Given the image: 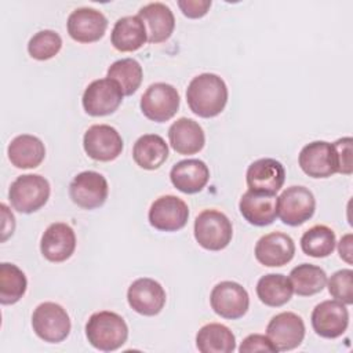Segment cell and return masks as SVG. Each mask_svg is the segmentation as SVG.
Listing matches in <instances>:
<instances>
[{
	"instance_id": "26",
	"label": "cell",
	"mask_w": 353,
	"mask_h": 353,
	"mask_svg": "<svg viewBox=\"0 0 353 353\" xmlns=\"http://www.w3.org/2000/svg\"><path fill=\"white\" fill-rule=\"evenodd\" d=\"M7 154L11 164L17 168H36L46 157V146L40 138L30 134H21L10 142Z\"/></svg>"
},
{
	"instance_id": "38",
	"label": "cell",
	"mask_w": 353,
	"mask_h": 353,
	"mask_svg": "<svg viewBox=\"0 0 353 353\" xmlns=\"http://www.w3.org/2000/svg\"><path fill=\"white\" fill-rule=\"evenodd\" d=\"M178 7L185 17L197 19L208 12L211 7V0H179Z\"/></svg>"
},
{
	"instance_id": "19",
	"label": "cell",
	"mask_w": 353,
	"mask_h": 353,
	"mask_svg": "<svg viewBox=\"0 0 353 353\" xmlns=\"http://www.w3.org/2000/svg\"><path fill=\"white\" fill-rule=\"evenodd\" d=\"M254 254L261 265L279 268L291 262L295 254V244L291 236L283 232H272L256 241Z\"/></svg>"
},
{
	"instance_id": "7",
	"label": "cell",
	"mask_w": 353,
	"mask_h": 353,
	"mask_svg": "<svg viewBox=\"0 0 353 353\" xmlns=\"http://www.w3.org/2000/svg\"><path fill=\"white\" fill-rule=\"evenodd\" d=\"M316 210V199L305 186H290L277 197V216L288 226L309 221Z\"/></svg>"
},
{
	"instance_id": "10",
	"label": "cell",
	"mask_w": 353,
	"mask_h": 353,
	"mask_svg": "<svg viewBox=\"0 0 353 353\" xmlns=\"http://www.w3.org/2000/svg\"><path fill=\"white\" fill-rule=\"evenodd\" d=\"M210 303L218 316L228 320H237L247 313L250 296L241 284L236 281H221L212 288Z\"/></svg>"
},
{
	"instance_id": "39",
	"label": "cell",
	"mask_w": 353,
	"mask_h": 353,
	"mask_svg": "<svg viewBox=\"0 0 353 353\" xmlns=\"http://www.w3.org/2000/svg\"><path fill=\"white\" fill-rule=\"evenodd\" d=\"M0 208H1V219H3V222H1V241H6L14 233L15 218L4 203L0 204Z\"/></svg>"
},
{
	"instance_id": "1",
	"label": "cell",
	"mask_w": 353,
	"mask_h": 353,
	"mask_svg": "<svg viewBox=\"0 0 353 353\" xmlns=\"http://www.w3.org/2000/svg\"><path fill=\"white\" fill-rule=\"evenodd\" d=\"M228 87L215 73H201L193 77L186 88V102L190 110L203 119L218 116L228 102Z\"/></svg>"
},
{
	"instance_id": "20",
	"label": "cell",
	"mask_w": 353,
	"mask_h": 353,
	"mask_svg": "<svg viewBox=\"0 0 353 353\" xmlns=\"http://www.w3.org/2000/svg\"><path fill=\"white\" fill-rule=\"evenodd\" d=\"M76 250L74 230L63 222L51 223L40 240V251L50 262H63L72 256Z\"/></svg>"
},
{
	"instance_id": "16",
	"label": "cell",
	"mask_w": 353,
	"mask_h": 353,
	"mask_svg": "<svg viewBox=\"0 0 353 353\" xmlns=\"http://www.w3.org/2000/svg\"><path fill=\"white\" fill-rule=\"evenodd\" d=\"M66 29L74 41L94 43L103 37L108 29V18L99 10L80 7L69 14Z\"/></svg>"
},
{
	"instance_id": "13",
	"label": "cell",
	"mask_w": 353,
	"mask_h": 353,
	"mask_svg": "<svg viewBox=\"0 0 353 353\" xmlns=\"http://www.w3.org/2000/svg\"><path fill=\"white\" fill-rule=\"evenodd\" d=\"M148 218L149 223L157 230L176 232L186 225L189 208L182 199L174 194H165L152 203Z\"/></svg>"
},
{
	"instance_id": "14",
	"label": "cell",
	"mask_w": 353,
	"mask_h": 353,
	"mask_svg": "<svg viewBox=\"0 0 353 353\" xmlns=\"http://www.w3.org/2000/svg\"><path fill=\"white\" fill-rule=\"evenodd\" d=\"M305 323L301 316L292 312H281L270 319L266 327V336L277 352L298 347L305 338Z\"/></svg>"
},
{
	"instance_id": "12",
	"label": "cell",
	"mask_w": 353,
	"mask_h": 353,
	"mask_svg": "<svg viewBox=\"0 0 353 353\" xmlns=\"http://www.w3.org/2000/svg\"><path fill=\"white\" fill-rule=\"evenodd\" d=\"M301 170L312 178H328L338 172V159L334 143L313 141L302 148L298 156Z\"/></svg>"
},
{
	"instance_id": "25",
	"label": "cell",
	"mask_w": 353,
	"mask_h": 353,
	"mask_svg": "<svg viewBox=\"0 0 353 353\" xmlns=\"http://www.w3.org/2000/svg\"><path fill=\"white\" fill-rule=\"evenodd\" d=\"M110 41L120 52H132L139 50L148 41L143 21L138 15L119 18L112 29Z\"/></svg>"
},
{
	"instance_id": "18",
	"label": "cell",
	"mask_w": 353,
	"mask_h": 353,
	"mask_svg": "<svg viewBox=\"0 0 353 353\" xmlns=\"http://www.w3.org/2000/svg\"><path fill=\"white\" fill-rule=\"evenodd\" d=\"M245 181L252 192L276 194L284 185L285 170L276 159H258L248 165Z\"/></svg>"
},
{
	"instance_id": "37",
	"label": "cell",
	"mask_w": 353,
	"mask_h": 353,
	"mask_svg": "<svg viewBox=\"0 0 353 353\" xmlns=\"http://www.w3.org/2000/svg\"><path fill=\"white\" fill-rule=\"evenodd\" d=\"M240 353H252V352H270L276 353L277 349L272 343V341L262 334H251L245 336L239 347Z\"/></svg>"
},
{
	"instance_id": "29",
	"label": "cell",
	"mask_w": 353,
	"mask_h": 353,
	"mask_svg": "<svg viewBox=\"0 0 353 353\" xmlns=\"http://www.w3.org/2000/svg\"><path fill=\"white\" fill-rule=\"evenodd\" d=\"M294 294L290 279L281 273H269L256 283V295L262 303L270 307L285 305Z\"/></svg>"
},
{
	"instance_id": "28",
	"label": "cell",
	"mask_w": 353,
	"mask_h": 353,
	"mask_svg": "<svg viewBox=\"0 0 353 353\" xmlns=\"http://www.w3.org/2000/svg\"><path fill=\"white\" fill-rule=\"evenodd\" d=\"M196 346L201 353H230L236 349V338L229 327L210 323L199 330Z\"/></svg>"
},
{
	"instance_id": "17",
	"label": "cell",
	"mask_w": 353,
	"mask_h": 353,
	"mask_svg": "<svg viewBox=\"0 0 353 353\" xmlns=\"http://www.w3.org/2000/svg\"><path fill=\"white\" fill-rule=\"evenodd\" d=\"M165 291L161 284L149 277L132 281L127 291V301L131 309L142 316H156L165 305Z\"/></svg>"
},
{
	"instance_id": "15",
	"label": "cell",
	"mask_w": 353,
	"mask_h": 353,
	"mask_svg": "<svg viewBox=\"0 0 353 353\" xmlns=\"http://www.w3.org/2000/svg\"><path fill=\"white\" fill-rule=\"evenodd\" d=\"M349 325V312L346 305L336 301H323L312 312V327L317 335L327 339L341 336Z\"/></svg>"
},
{
	"instance_id": "27",
	"label": "cell",
	"mask_w": 353,
	"mask_h": 353,
	"mask_svg": "<svg viewBox=\"0 0 353 353\" xmlns=\"http://www.w3.org/2000/svg\"><path fill=\"white\" fill-rule=\"evenodd\" d=\"M132 159L143 170H157L168 159V145L157 134H145L134 143Z\"/></svg>"
},
{
	"instance_id": "35",
	"label": "cell",
	"mask_w": 353,
	"mask_h": 353,
	"mask_svg": "<svg viewBox=\"0 0 353 353\" xmlns=\"http://www.w3.org/2000/svg\"><path fill=\"white\" fill-rule=\"evenodd\" d=\"M328 292L339 302L345 305L353 303V270L341 269L336 270L330 280H327Z\"/></svg>"
},
{
	"instance_id": "9",
	"label": "cell",
	"mask_w": 353,
	"mask_h": 353,
	"mask_svg": "<svg viewBox=\"0 0 353 353\" xmlns=\"http://www.w3.org/2000/svg\"><path fill=\"white\" fill-rule=\"evenodd\" d=\"M83 148L87 156L92 160L112 161L121 154L124 143L114 127L108 124H94L84 132Z\"/></svg>"
},
{
	"instance_id": "33",
	"label": "cell",
	"mask_w": 353,
	"mask_h": 353,
	"mask_svg": "<svg viewBox=\"0 0 353 353\" xmlns=\"http://www.w3.org/2000/svg\"><path fill=\"white\" fill-rule=\"evenodd\" d=\"M106 77L116 80L121 87L123 94L128 97V95H132L139 88L143 79V72H142V66L137 59L123 58V59L114 61L109 66Z\"/></svg>"
},
{
	"instance_id": "22",
	"label": "cell",
	"mask_w": 353,
	"mask_h": 353,
	"mask_svg": "<svg viewBox=\"0 0 353 353\" xmlns=\"http://www.w3.org/2000/svg\"><path fill=\"white\" fill-rule=\"evenodd\" d=\"M138 17L143 21L148 41L152 44L163 43L170 39L175 28V17L171 8L163 3H149L139 8Z\"/></svg>"
},
{
	"instance_id": "32",
	"label": "cell",
	"mask_w": 353,
	"mask_h": 353,
	"mask_svg": "<svg viewBox=\"0 0 353 353\" xmlns=\"http://www.w3.org/2000/svg\"><path fill=\"white\" fill-rule=\"evenodd\" d=\"M336 244L335 233L325 225H314L301 237L302 251L313 258H325L332 254Z\"/></svg>"
},
{
	"instance_id": "40",
	"label": "cell",
	"mask_w": 353,
	"mask_h": 353,
	"mask_svg": "<svg viewBox=\"0 0 353 353\" xmlns=\"http://www.w3.org/2000/svg\"><path fill=\"white\" fill-rule=\"evenodd\" d=\"M338 252L339 256L349 265H352V234L347 233L345 236H342L341 241L338 243Z\"/></svg>"
},
{
	"instance_id": "21",
	"label": "cell",
	"mask_w": 353,
	"mask_h": 353,
	"mask_svg": "<svg viewBox=\"0 0 353 353\" xmlns=\"http://www.w3.org/2000/svg\"><path fill=\"white\" fill-rule=\"evenodd\" d=\"M239 210L248 223L268 226L277 218V197L248 189L239 201Z\"/></svg>"
},
{
	"instance_id": "36",
	"label": "cell",
	"mask_w": 353,
	"mask_h": 353,
	"mask_svg": "<svg viewBox=\"0 0 353 353\" xmlns=\"http://www.w3.org/2000/svg\"><path fill=\"white\" fill-rule=\"evenodd\" d=\"M353 139L350 137L339 138L334 142V148L338 159V172L343 175H350L353 172Z\"/></svg>"
},
{
	"instance_id": "8",
	"label": "cell",
	"mask_w": 353,
	"mask_h": 353,
	"mask_svg": "<svg viewBox=\"0 0 353 353\" xmlns=\"http://www.w3.org/2000/svg\"><path fill=\"white\" fill-rule=\"evenodd\" d=\"M179 94L168 83L150 84L141 97V110L143 116L156 123L168 121L179 109Z\"/></svg>"
},
{
	"instance_id": "6",
	"label": "cell",
	"mask_w": 353,
	"mask_h": 353,
	"mask_svg": "<svg viewBox=\"0 0 353 353\" xmlns=\"http://www.w3.org/2000/svg\"><path fill=\"white\" fill-rule=\"evenodd\" d=\"M123 97L124 94L119 83L113 79L105 77L94 80L85 87L81 103L87 114L99 117L116 112Z\"/></svg>"
},
{
	"instance_id": "34",
	"label": "cell",
	"mask_w": 353,
	"mask_h": 353,
	"mask_svg": "<svg viewBox=\"0 0 353 353\" xmlns=\"http://www.w3.org/2000/svg\"><path fill=\"white\" fill-rule=\"evenodd\" d=\"M62 47L61 36L51 29L34 33L28 43V52L33 59L47 61L54 58Z\"/></svg>"
},
{
	"instance_id": "30",
	"label": "cell",
	"mask_w": 353,
	"mask_h": 353,
	"mask_svg": "<svg viewBox=\"0 0 353 353\" xmlns=\"http://www.w3.org/2000/svg\"><path fill=\"white\" fill-rule=\"evenodd\" d=\"M290 281L292 284V290L299 296H310L320 291L327 284L325 272L316 265L312 263H301L295 266L290 272Z\"/></svg>"
},
{
	"instance_id": "31",
	"label": "cell",
	"mask_w": 353,
	"mask_h": 353,
	"mask_svg": "<svg viewBox=\"0 0 353 353\" xmlns=\"http://www.w3.org/2000/svg\"><path fill=\"white\" fill-rule=\"evenodd\" d=\"M28 280L25 273L14 263L0 265V302L1 305L17 303L26 292Z\"/></svg>"
},
{
	"instance_id": "3",
	"label": "cell",
	"mask_w": 353,
	"mask_h": 353,
	"mask_svg": "<svg viewBox=\"0 0 353 353\" xmlns=\"http://www.w3.org/2000/svg\"><path fill=\"white\" fill-rule=\"evenodd\" d=\"M50 182L39 174L18 176L8 189L11 205L22 214H32L40 210L50 197Z\"/></svg>"
},
{
	"instance_id": "2",
	"label": "cell",
	"mask_w": 353,
	"mask_h": 353,
	"mask_svg": "<svg viewBox=\"0 0 353 353\" xmlns=\"http://www.w3.org/2000/svg\"><path fill=\"white\" fill-rule=\"evenodd\" d=\"M85 336L91 346L102 352H113L121 347L128 338V327L124 319L109 310L92 313L85 324Z\"/></svg>"
},
{
	"instance_id": "5",
	"label": "cell",
	"mask_w": 353,
	"mask_h": 353,
	"mask_svg": "<svg viewBox=\"0 0 353 353\" xmlns=\"http://www.w3.org/2000/svg\"><path fill=\"white\" fill-rule=\"evenodd\" d=\"M34 334L48 343H59L70 332L72 324L68 312L55 302L40 303L32 314Z\"/></svg>"
},
{
	"instance_id": "24",
	"label": "cell",
	"mask_w": 353,
	"mask_h": 353,
	"mask_svg": "<svg viewBox=\"0 0 353 353\" xmlns=\"http://www.w3.org/2000/svg\"><path fill=\"white\" fill-rule=\"evenodd\" d=\"M168 141L176 153L194 154L204 148L205 135L197 121L193 119L181 117L170 125Z\"/></svg>"
},
{
	"instance_id": "4",
	"label": "cell",
	"mask_w": 353,
	"mask_h": 353,
	"mask_svg": "<svg viewBox=\"0 0 353 353\" xmlns=\"http://www.w3.org/2000/svg\"><path fill=\"white\" fill-rule=\"evenodd\" d=\"M232 236V222L218 210H204L194 219V239L204 250L221 251L229 245Z\"/></svg>"
},
{
	"instance_id": "11",
	"label": "cell",
	"mask_w": 353,
	"mask_h": 353,
	"mask_svg": "<svg viewBox=\"0 0 353 353\" xmlns=\"http://www.w3.org/2000/svg\"><path fill=\"white\" fill-rule=\"evenodd\" d=\"M108 193V181L97 171H83L77 174L69 185L72 201L84 210H94L103 205Z\"/></svg>"
},
{
	"instance_id": "23",
	"label": "cell",
	"mask_w": 353,
	"mask_h": 353,
	"mask_svg": "<svg viewBox=\"0 0 353 353\" xmlns=\"http://www.w3.org/2000/svg\"><path fill=\"white\" fill-rule=\"evenodd\" d=\"M171 183L182 193L193 194L203 190L210 179V170L203 160L186 159L172 165Z\"/></svg>"
}]
</instances>
